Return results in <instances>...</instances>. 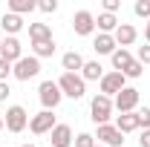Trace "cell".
<instances>
[{
	"label": "cell",
	"instance_id": "cell-1",
	"mask_svg": "<svg viewBox=\"0 0 150 147\" xmlns=\"http://www.w3.org/2000/svg\"><path fill=\"white\" fill-rule=\"evenodd\" d=\"M58 87H61V92L67 95V98H84V92H87V81L81 78V75H72V72H64L61 78H58Z\"/></svg>",
	"mask_w": 150,
	"mask_h": 147
},
{
	"label": "cell",
	"instance_id": "cell-2",
	"mask_svg": "<svg viewBox=\"0 0 150 147\" xmlns=\"http://www.w3.org/2000/svg\"><path fill=\"white\" fill-rule=\"evenodd\" d=\"M112 110H115V107H112V98H107V95H101V92H98V95L93 98V104H90V118L101 127V124H107V121H110Z\"/></svg>",
	"mask_w": 150,
	"mask_h": 147
},
{
	"label": "cell",
	"instance_id": "cell-3",
	"mask_svg": "<svg viewBox=\"0 0 150 147\" xmlns=\"http://www.w3.org/2000/svg\"><path fill=\"white\" fill-rule=\"evenodd\" d=\"M38 98H40L43 110H55L58 104H61V98H64V92L58 87V81H43L40 90H38Z\"/></svg>",
	"mask_w": 150,
	"mask_h": 147
},
{
	"label": "cell",
	"instance_id": "cell-4",
	"mask_svg": "<svg viewBox=\"0 0 150 147\" xmlns=\"http://www.w3.org/2000/svg\"><path fill=\"white\" fill-rule=\"evenodd\" d=\"M40 72V61L35 55L32 58H20L18 64H12V75L18 78V81H29V78H35Z\"/></svg>",
	"mask_w": 150,
	"mask_h": 147
},
{
	"label": "cell",
	"instance_id": "cell-5",
	"mask_svg": "<svg viewBox=\"0 0 150 147\" xmlns=\"http://www.w3.org/2000/svg\"><path fill=\"white\" fill-rule=\"evenodd\" d=\"M3 124H6V130L9 133H23L26 130V124H29V115H26V110L23 107H9L6 110V118H3Z\"/></svg>",
	"mask_w": 150,
	"mask_h": 147
},
{
	"label": "cell",
	"instance_id": "cell-6",
	"mask_svg": "<svg viewBox=\"0 0 150 147\" xmlns=\"http://www.w3.org/2000/svg\"><path fill=\"white\" fill-rule=\"evenodd\" d=\"M112 107L118 112H136V107H139V90L136 87H124V90L115 95Z\"/></svg>",
	"mask_w": 150,
	"mask_h": 147
},
{
	"label": "cell",
	"instance_id": "cell-7",
	"mask_svg": "<svg viewBox=\"0 0 150 147\" xmlns=\"http://www.w3.org/2000/svg\"><path fill=\"white\" fill-rule=\"evenodd\" d=\"M29 130H32L35 136L52 133V130H55V115H52V110H40L38 115H32V121H29Z\"/></svg>",
	"mask_w": 150,
	"mask_h": 147
},
{
	"label": "cell",
	"instance_id": "cell-8",
	"mask_svg": "<svg viewBox=\"0 0 150 147\" xmlns=\"http://www.w3.org/2000/svg\"><path fill=\"white\" fill-rule=\"evenodd\" d=\"M72 29H75V35H81V37L93 35V29H95V18H93V12H87V9L75 12V18H72Z\"/></svg>",
	"mask_w": 150,
	"mask_h": 147
},
{
	"label": "cell",
	"instance_id": "cell-9",
	"mask_svg": "<svg viewBox=\"0 0 150 147\" xmlns=\"http://www.w3.org/2000/svg\"><path fill=\"white\" fill-rule=\"evenodd\" d=\"M124 81H127V78H124L121 72H107L104 78H101V95H107V98H110V95H118V92L127 87Z\"/></svg>",
	"mask_w": 150,
	"mask_h": 147
},
{
	"label": "cell",
	"instance_id": "cell-10",
	"mask_svg": "<svg viewBox=\"0 0 150 147\" xmlns=\"http://www.w3.org/2000/svg\"><path fill=\"white\" fill-rule=\"evenodd\" d=\"M112 37H115V43H118L121 49H127L130 43H136V37H139V29H136L133 23H118V29L112 32Z\"/></svg>",
	"mask_w": 150,
	"mask_h": 147
},
{
	"label": "cell",
	"instance_id": "cell-11",
	"mask_svg": "<svg viewBox=\"0 0 150 147\" xmlns=\"http://www.w3.org/2000/svg\"><path fill=\"white\" fill-rule=\"evenodd\" d=\"M0 58H3V61H9V64H18L20 58H23V46H20L18 37H6V40H3Z\"/></svg>",
	"mask_w": 150,
	"mask_h": 147
},
{
	"label": "cell",
	"instance_id": "cell-12",
	"mask_svg": "<svg viewBox=\"0 0 150 147\" xmlns=\"http://www.w3.org/2000/svg\"><path fill=\"white\" fill-rule=\"evenodd\" d=\"M95 139H98V141H104L107 147H121V144H124V136H121L118 130L112 127V124H101Z\"/></svg>",
	"mask_w": 150,
	"mask_h": 147
},
{
	"label": "cell",
	"instance_id": "cell-13",
	"mask_svg": "<svg viewBox=\"0 0 150 147\" xmlns=\"http://www.w3.org/2000/svg\"><path fill=\"white\" fill-rule=\"evenodd\" d=\"M52 147H69L72 144V127L69 124H55V130L49 133Z\"/></svg>",
	"mask_w": 150,
	"mask_h": 147
},
{
	"label": "cell",
	"instance_id": "cell-14",
	"mask_svg": "<svg viewBox=\"0 0 150 147\" xmlns=\"http://www.w3.org/2000/svg\"><path fill=\"white\" fill-rule=\"evenodd\" d=\"M115 130L124 136V133H133V130H139V112H121L118 118H115Z\"/></svg>",
	"mask_w": 150,
	"mask_h": 147
},
{
	"label": "cell",
	"instance_id": "cell-15",
	"mask_svg": "<svg viewBox=\"0 0 150 147\" xmlns=\"http://www.w3.org/2000/svg\"><path fill=\"white\" fill-rule=\"evenodd\" d=\"M93 49L98 52V55H112L115 49H118V43H115V37L112 35H98L93 43Z\"/></svg>",
	"mask_w": 150,
	"mask_h": 147
},
{
	"label": "cell",
	"instance_id": "cell-16",
	"mask_svg": "<svg viewBox=\"0 0 150 147\" xmlns=\"http://www.w3.org/2000/svg\"><path fill=\"white\" fill-rule=\"evenodd\" d=\"M29 37H32V43L52 40V29H49V23H29Z\"/></svg>",
	"mask_w": 150,
	"mask_h": 147
},
{
	"label": "cell",
	"instance_id": "cell-17",
	"mask_svg": "<svg viewBox=\"0 0 150 147\" xmlns=\"http://www.w3.org/2000/svg\"><path fill=\"white\" fill-rule=\"evenodd\" d=\"M110 58H112V66H115V72H124L133 61H136V58L130 55V49H121V46H118V49H115Z\"/></svg>",
	"mask_w": 150,
	"mask_h": 147
},
{
	"label": "cell",
	"instance_id": "cell-18",
	"mask_svg": "<svg viewBox=\"0 0 150 147\" xmlns=\"http://www.w3.org/2000/svg\"><path fill=\"white\" fill-rule=\"evenodd\" d=\"M0 26L9 32V37H15L20 29H23V18H20V15H12V12H6V15H3V20H0Z\"/></svg>",
	"mask_w": 150,
	"mask_h": 147
},
{
	"label": "cell",
	"instance_id": "cell-19",
	"mask_svg": "<svg viewBox=\"0 0 150 147\" xmlns=\"http://www.w3.org/2000/svg\"><path fill=\"white\" fill-rule=\"evenodd\" d=\"M95 26L101 29V35H112V32L118 29V18H115V15H107V12H104V15H98Z\"/></svg>",
	"mask_w": 150,
	"mask_h": 147
},
{
	"label": "cell",
	"instance_id": "cell-20",
	"mask_svg": "<svg viewBox=\"0 0 150 147\" xmlns=\"http://www.w3.org/2000/svg\"><path fill=\"white\" fill-rule=\"evenodd\" d=\"M81 78H84V81H101V78H104V72H101V64H98V61H84Z\"/></svg>",
	"mask_w": 150,
	"mask_h": 147
},
{
	"label": "cell",
	"instance_id": "cell-21",
	"mask_svg": "<svg viewBox=\"0 0 150 147\" xmlns=\"http://www.w3.org/2000/svg\"><path fill=\"white\" fill-rule=\"evenodd\" d=\"M61 64H64L67 72H72V75H78V69H84V58L78 55V52H67V55L61 58Z\"/></svg>",
	"mask_w": 150,
	"mask_h": 147
},
{
	"label": "cell",
	"instance_id": "cell-22",
	"mask_svg": "<svg viewBox=\"0 0 150 147\" xmlns=\"http://www.w3.org/2000/svg\"><path fill=\"white\" fill-rule=\"evenodd\" d=\"M32 9H38L35 0H9V12H12V15H26V12H32Z\"/></svg>",
	"mask_w": 150,
	"mask_h": 147
},
{
	"label": "cell",
	"instance_id": "cell-23",
	"mask_svg": "<svg viewBox=\"0 0 150 147\" xmlns=\"http://www.w3.org/2000/svg\"><path fill=\"white\" fill-rule=\"evenodd\" d=\"M32 52H35V58H38V61H40V58H52V55H55V40L32 43Z\"/></svg>",
	"mask_w": 150,
	"mask_h": 147
},
{
	"label": "cell",
	"instance_id": "cell-24",
	"mask_svg": "<svg viewBox=\"0 0 150 147\" xmlns=\"http://www.w3.org/2000/svg\"><path fill=\"white\" fill-rule=\"evenodd\" d=\"M133 12H136V18H144V20H150V0H136Z\"/></svg>",
	"mask_w": 150,
	"mask_h": 147
},
{
	"label": "cell",
	"instance_id": "cell-25",
	"mask_svg": "<svg viewBox=\"0 0 150 147\" xmlns=\"http://www.w3.org/2000/svg\"><path fill=\"white\" fill-rule=\"evenodd\" d=\"M72 141H75V147H95V136H90V133H78Z\"/></svg>",
	"mask_w": 150,
	"mask_h": 147
},
{
	"label": "cell",
	"instance_id": "cell-26",
	"mask_svg": "<svg viewBox=\"0 0 150 147\" xmlns=\"http://www.w3.org/2000/svg\"><path fill=\"white\" fill-rule=\"evenodd\" d=\"M142 72H144V66H142V64H139V61H133L130 66H127V69H124V78H142Z\"/></svg>",
	"mask_w": 150,
	"mask_h": 147
},
{
	"label": "cell",
	"instance_id": "cell-27",
	"mask_svg": "<svg viewBox=\"0 0 150 147\" xmlns=\"http://www.w3.org/2000/svg\"><path fill=\"white\" fill-rule=\"evenodd\" d=\"M38 9H40L43 15H52V12L58 9V0H40V3H38Z\"/></svg>",
	"mask_w": 150,
	"mask_h": 147
},
{
	"label": "cell",
	"instance_id": "cell-28",
	"mask_svg": "<svg viewBox=\"0 0 150 147\" xmlns=\"http://www.w3.org/2000/svg\"><path fill=\"white\" fill-rule=\"evenodd\" d=\"M136 61H139L142 66H144V64L150 66V43H147V46H139V58H136Z\"/></svg>",
	"mask_w": 150,
	"mask_h": 147
},
{
	"label": "cell",
	"instance_id": "cell-29",
	"mask_svg": "<svg viewBox=\"0 0 150 147\" xmlns=\"http://www.w3.org/2000/svg\"><path fill=\"white\" fill-rule=\"evenodd\" d=\"M139 127L150 130V107H144V110H139Z\"/></svg>",
	"mask_w": 150,
	"mask_h": 147
},
{
	"label": "cell",
	"instance_id": "cell-30",
	"mask_svg": "<svg viewBox=\"0 0 150 147\" xmlns=\"http://www.w3.org/2000/svg\"><path fill=\"white\" fill-rule=\"evenodd\" d=\"M9 75H12V64H9V61H3V58H0V81H6V78H9Z\"/></svg>",
	"mask_w": 150,
	"mask_h": 147
},
{
	"label": "cell",
	"instance_id": "cell-31",
	"mask_svg": "<svg viewBox=\"0 0 150 147\" xmlns=\"http://www.w3.org/2000/svg\"><path fill=\"white\" fill-rule=\"evenodd\" d=\"M118 6H121V0H104V12H107V15H115Z\"/></svg>",
	"mask_w": 150,
	"mask_h": 147
},
{
	"label": "cell",
	"instance_id": "cell-32",
	"mask_svg": "<svg viewBox=\"0 0 150 147\" xmlns=\"http://www.w3.org/2000/svg\"><path fill=\"white\" fill-rule=\"evenodd\" d=\"M9 95H12V90H9V84H6V81H0V101H6Z\"/></svg>",
	"mask_w": 150,
	"mask_h": 147
},
{
	"label": "cell",
	"instance_id": "cell-33",
	"mask_svg": "<svg viewBox=\"0 0 150 147\" xmlns=\"http://www.w3.org/2000/svg\"><path fill=\"white\" fill-rule=\"evenodd\" d=\"M139 144H142V147H150V130H142V136H139Z\"/></svg>",
	"mask_w": 150,
	"mask_h": 147
},
{
	"label": "cell",
	"instance_id": "cell-34",
	"mask_svg": "<svg viewBox=\"0 0 150 147\" xmlns=\"http://www.w3.org/2000/svg\"><path fill=\"white\" fill-rule=\"evenodd\" d=\"M144 40L150 43V20H147V26H144Z\"/></svg>",
	"mask_w": 150,
	"mask_h": 147
},
{
	"label": "cell",
	"instance_id": "cell-35",
	"mask_svg": "<svg viewBox=\"0 0 150 147\" xmlns=\"http://www.w3.org/2000/svg\"><path fill=\"white\" fill-rule=\"evenodd\" d=\"M20 147H35V144H29V141H26V144H20Z\"/></svg>",
	"mask_w": 150,
	"mask_h": 147
},
{
	"label": "cell",
	"instance_id": "cell-36",
	"mask_svg": "<svg viewBox=\"0 0 150 147\" xmlns=\"http://www.w3.org/2000/svg\"><path fill=\"white\" fill-rule=\"evenodd\" d=\"M3 127H6V124H3V118H0V130H3Z\"/></svg>",
	"mask_w": 150,
	"mask_h": 147
},
{
	"label": "cell",
	"instance_id": "cell-37",
	"mask_svg": "<svg viewBox=\"0 0 150 147\" xmlns=\"http://www.w3.org/2000/svg\"><path fill=\"white\" fill-rule=\"evenodd\" d=\"M0 49H3V40H0Z\"/></svg>",
	"mask_w": 150,
	"mask_h": 147
},
{
	"label": "cell",
	"instance_id": "cell-38",
	"mask_svg": "<svg viewBox=\"0 0 150 147\" xmlns=\"http://www.w3.org/2000/svg\"><path fill=\"white\" fill-rule=\"evenodd\" d=\"M95 147H101V144H95Z\"/></svg>",
	"mask_w": 150,
	"mask_h": 147
}]
</instances>
